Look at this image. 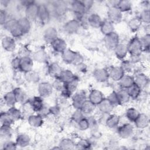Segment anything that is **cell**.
Returning <instances> with one entry per match:
<instances>
[{"label":"cell","instance_id":"12","mask_svg":"<svg viewBox=\"0 0 150 150\" xmlns=\"http://www.w3.org/2000/svg\"><path fill=\"white\" fill-rule=\"evenodd\" d=\"M33 62V60L28 56H23L21 57L19 70L25 73L32 70Z\"/></svg>","mask_w":150,"mask_h":150},{"label":"cell","instance_id":"8","mask_svg":"<svg viewBox=\"0 0 150 150\" xmlns=\"http://www.w3.org/2000/svg\"><path fill=\"white\" fill-rule=\"evenodd\" d=\"M86 100L84 92L82 91L77 92L72 96V105L76 110H80L83 103Z\"/></svg>","mask_w":150,"mask_h":150},{"label":"cell","instance_id":"35","mask_svg":"<svg viewBox=\"0 0 150 150\" xmlns=\"http://www.w3.org/2000/svg\"><path fill=\"white\" fill-rule=\"evenodd\" d=\"M126 90L130 97V98L132 99L137 98L141 92V88L135 83Z\"/></svg>","mask_w":150,"mask_h":150},{"label":"cell","instance_id":"39","mask_svg":"<svg viewBox=\"0 0 150 150\" xmlns=\"http://www.w3.org/2000/svg\"><path fill=\"white\" fill-rule=\"evenodd\" d=\"M96 105L92 103L89 100H86L83 104L80 110L84 114H90L95 110Z\"/></svg>","mask_w":150,"mask_h":150},{"label":"cell","instance_id":"6","mask_svg":"<svg viewBox=\"0 0 150 150\" xmlns=\"http://www.w3.org/2000/svg\"><path fill=\"white\" fill-rule=\"evenodd\" d=\"M39 5L34 1L25 7V17L30 21H34L38 19Z\"/></svg>","mask_w":150,"mask_h":150},{"label":"cell","instance_id":"43","mask_svg":"<svg viewBox=\"0 0 150 150\" xmlns=\"http://www.w3.org/2000/svg\"><path fill=\"white\" fill-rule=\"evenodd\" d=\"M25 74V79L28 82L36 83L38 82L40 80V76L39 73L33 70L29 72L26 73Z\"/></svg>","mask_w":150,"mask_h":150},{"label":"cell","instance_id":"26","mask_svg":"<svg viewBox=\"0 0 150 150\" xmlns=\"http://www.w3.org/2000/svg\"><path fill=\"white\" fill-rule=\"evenodd\" d=\"M48 73L49 74L53 77L57 79L62 71V69L60 65L57 63H52L48 67Z\"/></svg>","mask_w":150,"mask_h":150},{"label":"cell","instance_id":"30","mask_svg":"<svg viewBox=\"0 0 150 150\" xmlns=\"http://www.w3.org/2000/svg\"><path fill=\"white\" fill-rule=\"evenodd\" d=\"M67 11V6L63 2H56L53 5V11L55 15L62 16L64 15Z\"/></svg>","mask_w":150,"mask_h":150},{"label":"cell","instance_id":"15","mask_svg":"<svg viewBox=\"0 0 150 150\" xmlns=\"http://www.w3.org/2000/svg\"><path fill=\"white\" fill-rule=\"evenodd\" d=\"M134 122L137 128L139 129H144L148 126L149 118L146 114L139 113Z\"/></svg>","mask_w":150,"mask_h":150},{"label":"cell","instance_id":"4","mask_svg":"<svg viewBox=\"0 0 150 150\" xmlns=\"http://www.w3.org/2000/svg\"><path fill=\"white\" fill-rule=\"evenodd\" d=\"M108 20L113 24L120 23L122 18V12L117 6H110L107 11Z\"/></svg>","mask_w":150,"mask_h":150},{"label":"cell","instance_id":"55","mask_svg":"<svg viewBox=\"0 0 150 150\" xmlns=\"http://www.w3.org/2000/svg\"><path fill=\"white\" fill-rule=\"evenodd\" d=\"M53 88H55L57 90L62 91L64 88V83L59 80V79H56L55 81L52 84Z\"/></svg>","mask_w":150,"mask_h":150},{"label":"cell","instance_id":"21","mask_svg":"<svg viewBox=\"0 0 150 150\" xmlns=\"http://www.w3.org/2000/svg\"><path fill=\"white\" fill-rule=\"evenodd\" d=\"M2 46L6 51L12 52L15 49L16 43L13 38L5 36L2 39Z\"/></svg>","mask_w":150,"mask_h":150},{"label":"cell","instance_id":"7","mask_svg":"<svg viewBox=\"0 0 150 150\" xmlns=\"http://www.w3.org/2000/svg\"><path fill=\"white\" fill-rule=\"evenodd\" d=\"M53 87L52 84L48 82H42L39 84L38 87V93L42 98L48 97L53 92Z\"/></svg>","mask_w":150,"mask_h":150},{"label":"cell","instance_id":"17","mask_svg":"<svg viewBox=\"0 0 150 150\" xmlns=\"http://www.w3.org/2000/svg\"><path fill=\"white\" fill-rule=\"evenodd\" d=\"M97 105L99 110L105 114L110 113L113 110L114 107L107 98H104Z\"/></svg>","mask_w":150,"mask_h":150},{"label":"cell","instance_id":"41","mask_svg":"<svg viewBox=\"0 0 150 150\" xmlns=\"http://www.w3.org/2000/svg\"><path fill=\"white\" fill-rule=\"evenodd\" d=\"M142 22L138 17L134 18L128 22V27L132 32H137L141 27Z\"/></svg>","mask_w":150,"mask_h":150},{"label":"cell","instance_id":"1","mask_svg":"<svg viewBox=\"0 0 150 150\" xmlns=\"http://www.w3.org/2000/svg\"><path fill=\"white\" fill-rule=\"evenodd\" d=\"M4 26L13 38H19L23 35L22 30L19 26L18 20L15 19H9L4 25Z\"/></svg>","mask_w":150,"mask_h":150},{"label":"cell","instance_id":"27","mask_svg":"<svg viewBox=\"0 0 150 150\" xmlns=\"http://www.w3.org/2000/svg\"><path fill=\"white\" fill-rule=\"evenodd\" d=\"M134 84V77L128 74H124L119 81V84L120 87L124 89H127Z\"/></svg>","mask_w":150,"mask_h":150},{"label":"cell","instance_id":"36","mask_svg":"<svg viewBox=\"0 0 150 150\" xmlns=\"http://www.w3.org/2000/svg\"><path fill=\"white\" fill-rule=\"evenodd\" d=\"M117 94L119 104H124L127 103L130 99V97L126 89L122 88L117 92Z\"/></svg>","mask_w":150,"mask_h":150},{"label":"cell","instance_id":"57","mask_svg":"<svg viewBox=\"0 0 150 150\" xmlns=\"http://www.w3.org/2000/svg\"><path fill=\"white\" fill-rule=\"evenodd\" d=\"M132 63L130 62V60H125L122 62L121 66H120L123 71H130L132 68Z\"/></svg>","mask_w":150,"mask_h":150},{"label":"cell","instance_id":"5","mask_svg":"<svg viewBox=\"0 0 150 150\" xmlns=\"http://www.w3.org/2000/svg\"><path fill=\"white\" fill-rule=\"evenodd\" d=\"M120 38L118 35L113 32L108 35H105L104 42L105 46L108 49H114V48L120 43Z\"/></svg>","mask_w":150,"mask_h":150},{"label":"cell","instance_id":"53","mask_svg":"<svg viewBox=\"0 0 150 150\" xmlns=\"http://www.w3.org/2000/svg\"><path fill=\"white\" fill-rule=\"evenodd\" d=\"M22 108L23 111L27 114H30L32 113L33 112H35L30 100H26L25 102L23 103Z\"/></svg>","mask_w":150,"mask_h":150},{"label":"cell","instance_id":"24","mask_svg":"<svg viewBox=\"0 0 150 150\" xmlns=\"http://www.w3.org/2000/svg\"><path fill=\"white\" fill-rule=\"evenodd\" d=\"M115 54L119 59H123L128 53L127 46L123 43H119L114 49Z\"/></svg>","mask_w":150,"mask_h":150},{"label":"cell","instance_id":"31","mask_svg":"<svg viewBox=\"0 0 150 150\" xmlns=\"http://www.w3.org/2000/svg\"><path fill=\"white\" fill-rule=\"evenodd\" d=\"M30 101L31 102L32 105L35 112H39L44 107L43 101L42 97L40 96L34 97Z\"/></svg>","mask_w":150,"mask_h":150},{"label":"cell","instance_id":"42","mask_svg":"<svg viewBox=\"0 0 150 150\" xmlns=\"http://www.w3.org/2000/svg\"><path fill=\"white\" fill-rule=\"evenodd\" d=\"M75 146V144L73 140L69 138H64L60 141L59 143V147L63 149H73Z\"/></svg>","mask_w":150,"mask_h":150},{"label":"cell","instance_id":"25","mask_svg":"<svg viewBox=\"0 0 150 150\" xmlns=\"http://www.w3.org/2000/svg\"><path fill=\"white\" fill-rule=\"evenodd\" d=\"M76 53L77 52L71 49H67L62 53V59L64 61V62L67 64H73L74 61Z\"/></svg>","mask_w":150,"mask_h":150},{"label":"cell","instance_id":"51","mask_svg":"<svg viewBox=\"0 0 150 150\" xmlns=\"http://www.w3.org/2000/svg\"><path fill=\"white\" fill-rule=\"evenodd\" d=\"M84 118V113L81 111V110H76L71 115L72 120L76 123H78Z\"/></svg>","mask_w":150,"mask_h":150},{"label":"cell","instance_id":"58","mask_svg":"<svg viewBox=\"0 0 150 150\" xmlns=\"http://www.w3.org/2000/svg\"><path fill=\"white\" fill-rule=\"evenodd\" d=\"M17 144L16 142H12V141H8L5 142V144L3 145V149L6 150H12V149H16Z\"/></svg>","mask_w":150,"mask_h":150},{"label":"cell","instance_id":"23","mask_svg":"<svg viewBox=\"0 0 150 150\" xmlns=\"http://www.w3.org/2000/svg\"><path fill=\"white\" fill-rule=\"evenodd\" d=\"M28 121L30 126L35 128H38L42 126L43 123V117L40 114H31L28 117Z\"/></svg>","mask_w":150,"mask_h":150},{"label":"cell","instance_id":"34","mask_svg":"<svg viewBox=\"0 0 150 150\" xmlns=\"http://www.w3.org/2000/svg\"><path fill=\"white\" fill-rule=\"evenodd\" d=\"M74 76L75 75L73 73V72L71 70L66 69L62 70L57 79L62 81L63 83H66L72 80L74 77Z\"/></svg>","mask_w":150,"mask_h":150},{"label":"cell","instance_id":"59","mask_svg":"<svg viewBox=\"0 0 150 150\" xmlns=\"http://www.w3.org/2000/svg\"><path fill=\"white\" fill-rule=\"evenodd\" d=\"M9 19H8V13L5 10L1 9L0 11V23L4 25Z\"/></svg>","mask_w":150,"mask_h":150},{"label":"cell","instance_id":"9","mask_svg":"<svg viewBox=\"0 0 150 150\" xmlns=\"http://www.w3.org/2000/svg\"><path fill=\"white\" fill-rule=\"evenodd\" d=\"M50 12L48 7L45 4L39 5L38 19L42 23H46L49 22Z\"/></svg>","mask_w":150,"mask_h":150},{"label":"cell","instance_id":"47","mask_svg":"<svg viewBox=\"0 0 150 150\" xmlns=\"http://www.w3.org/2000/svg\"><path fill=\"white\" fill-rule=\"evenodd\" d=\"M139 112L134 108H129L126 111L127 118L131 122H134L139 115Z\"/></svg>","mask_w":150,"mask_h":150},{"label":"cell","instance_id":"19","mask_svg":"<svg viewBox=\"0 0 150 150\" xmlns=\"http://www.w3.org/2000/svg\"><path fill=\"white\" fill-rule=\"evenodd\" d=\"M43 37L46 42L51 43L58 38L57 30L54 27H49L45 30Z\"/></svg>","mask_w":150,"mask_h":150},{"label":"cell","instance_id":"3","mask_svg":"<svg viewBox=\"0 0 150 150\" xmlns=\"http://www.w3.org/2000/svg\"><path fill=\"white\" fill-rule=\"evenodd\" d=\"M71 9L76 15V20L80 21L84 16L87 10L82 1H73L71 3Z\"/></svg>","mask_w":150,"mask_h":150},{"label":"cell","instance_id":"10","mask_svg":"<svg viewBox=\"0 0 150 150\" xmlns=\"http://www.w3.org/2000/svg\"><path fill=\"white\" fill-rule=\"evenodd\" d=\"M134 132V127L129 124H124L120 126L118 129V134L119 136L123 139L129 138Z\"/></svg>","mask_w":150,"mask_h":150},{"label":"cell","instance_id":"50","mask_svg":"<svg viewBox=\"0 0 150 150\" xmlns=\"http://www.w3.org/2000/svg\"><path fill=\"white\" fill-rule=\"evenodd\" d=\"M11 125H2L0 129V135L2 138H8L11 135Z\"/></svg>","mask_w":150,"mask_h":150},{"label":"cell","instance_id":"60","mask_svg":"<svg viewBox=\"0 0 150 150\" xmlns=\"http://www.w3.org/2000/svg\"><path fill=\"white\" fill-rule=\"evenodd\" d=\"M83 60H84V59H83V57L82 56V55L81 54H80L79 53H76V57H75V59H74V61L73 62V64L74 65H79L81 63H83Z\"/></svg>","mask_w":150,"mask_h":150},{"label":"cell","instance_id":"37","mask_svg":"<svg viewBox=\"0 0 150 150\" xmlns=\"http://www.w3.org/2000/svg\"><path fill=\"white\" fill-rule=\"evenodd\" d=\"M4 101L5 104H6L8 106L12 107L16 103V97L15 96V94L12 91L7 92L4 96Z\"/></svg>","mask_w":150,"mask_h":150},{"label":"cell","instance_id":"16","mask_svg":"<svg viewBox=\"0 0 150 150\" xmlns=\"http://www.w3.org/2000/svg\"><path fill=\"white\" fill-rule=\"evenodd\" d=\"M50 45L52 49L57 53H62L67 49V44L66 42L63 39L59 38H57L53 40Z\"/></svg>","mask_w":150,"mask_h":150},{"label":"cell","instance_id":"28","mask_svg":"<svg viewBox=\"0 0 150 150\" xmlns=\"http://www.w3.org/2000/svg\"><path fill=\"white\" fill-rule=\"evenodd\" d=\"M18 22L23 34L27 33L29 32L31 28L30 21L29 19L25 16L21 17L18 20Z\"/></svg>","mask_w":150,"mask_h":150},{"label":"cell","instance_id":"32","mask_svg":"<svg viewBox=\"0 0 150 150\" xmlns=\"http://www.w3.org/2000/svg\"><path fill=\"white\" fill-rule=\"evenodd\" d=\"M120 117L116 114H111L108 117L105 121V124L110 128H116L120 122Z\"/></svg>","mask_w":150,"mask_h":150},{"label":"cell","instance_id":"52","mask_svg":"<svg viewBox=\"0 0 150 150\" xmlns=\"http://www.w3.org/2000/svg\"><path fill=\"white\" fill-rule=\"evenodd\" d=\"M76 146L78 149H88L90 148L91 144L88 140L85 139H81L78 142Z\"/></svg>","mask_w":150,"mask_h":150},{"label":"cell","instance_id":"49","mask_svg":"<svg viewBox=\"0 0 150 150\" xmlns=\"http://www.w3.org/2000/svg\"><path fill=\"white\" fill-rule=\"evenodd\" d=\"M141 22L149 24L150 22V11L149 9H144L141 11L138 17Z\"/></svg>","mask_w":150,"mask_h":150},{"label":"cell","instance_id":"20","mask_svg":"<svg viewBox=\"0 0 150 150\" xmlns=\"http://www.w3.org/2000/svg\"><path fill=\"white\" fill-rule=\"evenodd\" d=\"M104 96L103 93L98 90H92L88 96V100L94 105H98L103 99Z\"/></svg>","mask_w":150,"mask_h":150},{"label":"cell","instance_id":"2","mask_svg":"<svg viewBox=\"0 0 150 150\" xmlns=\"http://www.w3.org/2000/svg\"><path fill=\"white\" fill-rule=\"evenodd\" d=\"M127 46L128 52L131 56H139L142 52L141 44L139 38L134 37L130 40Z\"/></svg>","mask_w":150,"mask_h":150},{"label":"cell","instance_id":"63","mask_svg":"<svg viewBox=\"0 0 150 150\" xmlns=\"http://www.w3.org/2000/svg\"><path fill=\"white\" fill-rule=\"evenodd\" d=\"M82 2L83 4V5H84L86 10H88L90 9L92 6L94 4V2L93 1L91 0H86V1H82Z\"/></svg>","mask_w":150,"mask_h":150},{"label":"cell","instance_id":"62","mask_svg":"<svg viewBox=\"0 0 150 150\" xmlns=\"http://www.w3.org/2000/svg\"><path fill=\"white\" fill-rule=\"evenodd\" d=\"M20 62H21V58L20 57H15L12 60V66L14 69H19L20 67Z\"/></svg>","mask_w":150,"mask_h":150},{"label":"cell","instance_id":"29","mask_svg":"<svg viewBox=\"0 0 150 150\" xmlns=\"http://www.w3.org/2000/svg\"><path fill=\"white\" fill-rule=\"evenodd\" d=\"M100 28L101 32L104 35H108V34L114 32V24L112 22H111L110 21H108V19L104 20L103 21L102 24Z\"/></svg>","mask_w":150,"mask_h":150},{"label":"cell","instance_id":"11","mask_svg":"<svg viewBox=\"0 0 150 150\" xmlns=\"http://www.w3.org/2000/svg\"><path fill=\"white\" fill-rule=\"evenodd\" d=\"M80 22L76 19L67 22L63 26L64 31L69 34H74L78 32L80 27Z\"/></svg>","mask_w":150,"mask_h":150},{"label":"cell","instance_id":"46","mask_svg":"<svg viewBox=\"0 0 150 150\" xmlns=\"http://www.w3.org/2000/svg\"><path fill=\"white\" fill-rule=\"evenodd\" d=\"M0 121L2 125H11L14 121L12 120L9 113L7 112H2L0 115Z\"/></svg>","mask_w":150,"mask_h":150},{"label":"cell","instance_id":"44","mask_svg":"<svg viewBox=\"0 0 150 150\" xmlns=\"http://www.w3.org/2000/svg\"><path fill=\"white\" fill-rule=\"evenodd\" d=\"M140 42L141 44L142 51L148 52L149 49L150 44V35L149 33L145 34L144 36L139 38Z\"/></svg>","mask_w":150,"mask_h":150},{"label":"cell","instance_id":"22","mask_svg":"<svg viewBox=\"0 0 150 150\" xmlns=\"http://www.w3.org/2000/svg\"><path fill=\"white\" fill-rule=\"evenodd\" d=\"M134 83L138 86L141 89L146 87L149 83L148 77L144 73H139L134 77Z\"/></svg>","mask_w":150,"mask_h":150},{"label":"cell","instance_id":"33","mask_svg":"<svg viewBox=\"0 0 150 150\" xmlns=\"http://www.w3.org/2000/svg\"><path fill=\"white\" fill-rule=\"evenodd\" d=\"M30 141V139L28 135L25 134H21L17 136L15 142L19 146L25 147L29 144Z\"/></svg>","mask_w":150,"mask_h":150},{"label":"cell","instance_id":"54","mask_svg":"<svg viewBox=\"0 0 150 150\" xmlns=\"http://www.w3.org/2000/svg\"><path fill=\"white\" fill-rule=\"evenodd\" d=\"M77 124L79 128L81 131H84L89 128V122L87 118H84Z\"/></svg>","mask_w":150,"mask_h":150},{"label":"cell","instance_id":"40","mask_svg":"<svg viewBox=\"0 0 150 150\" xmlns=\"http://www.w3.org/2000/svg\"><path fill=\"white\" fill-rule=\"evenodd\" d=\"M117 7L122 12H128L132 8V3L128 0H122L119 1Z\"/></svg>","mask_w":150,"mask_h":150},{"label":"cell","instance_id":"56","mask_svg":"<svg viewBox=\"0 0 150 150\" xmlns=\"http://www.w3.org/2000/svg\"><path fill=\"white\" fill-rule=\"evenodd\" d=\"M107 98L112 104V105L114 106L119 104L118 97H117L116 91H112V93H111L107 97Z\"/></svg>","mask_w":150,"mask_h":150},{"label":"cell","instance_id":"18","mask_svg":"<svg viewBox=\"0 0 150 150\" xmlns=\"http://www.w3.org/2000/svg\"><path fill=\"white\" fill-rule=\"evenodd\" d=\"M108 73L109 77L115 81H119L125 74L124 71L120 66L112 67Z\"/></svg>","mask_w":150,"mask_h":150},{"label":"cell","instance_id":"45","mask_svg":"<svg viewBox=\"0 0 150 150\" xmlns=\"http://www.w3.org/2000/svg\"><path fill=\"white\" fill-rule=\"evenodd\" d=\"M8 112L9 113V114L14 121L19 120L22 117L21 111L19 109L15 107L14 106L11 107L8 110Z\"/></svg>","mask_w":150,"mask_h":150},{"label":"cell","instance_id":"13","mask_svg":"<svg viewBox=\"0 0 150 150\" xmlns=\"http://www.w3.org/2000/svg\"><path fill=\"white\" fill-rule=\"evenodd\" d=\"M103 21L100 16L96 13H91L87 17V24L94 28H100Z\"/></svg>","mask_w":150,"mask_h":150},{"label":"cell","instance_id":"14","mask_svg":"<svg viewBox=\"0 0 150 150\" xmlns=\"http://www.w3.org/2000/svg\"><path fill=\"white\" fill-rule=\"evenodd\" d=\"M93 76L97 81L101 83L106 81L110 77L108 71L103 68L96 69L93 72Z\"/></svg>","mask_w":150,"mask_h":150},{"label":"cell","instance_id":"48","mask_svg":"<svg viewBox=\"0 0 150 150\" xmlns=\"http://www.w3.org/2000/svg\"><path fill=\"white\" fill-rule=\"evenodd\" d=\"M33 59L38 62L42 63L46 60V53L43 50H39L36 51L33 54Z\"/></svg>","mask_w":150,"mask_h":150},{"label":"cell","instance_id":"38","mask_svg":"<svg viewBox=\"0 0 150 150\" xmlns=\"http://www.w3.org/2000/svg\"><path fill=\"white\" fill-rule=\"evenodd\" d=\"M17 103H23L26 101V93L21 88L17 87L15 88L13 90Z\"/></svg>","mask_w":150,"mask_h":150},{"label":"cell","instance_id":"61","mask_svg":"<svg viewBox=\"0 0 150 150\" xmlns=\"http://www.w3.org/2000/svg\"><path fill=\"white\" fill-rule=\"evenodd\" d=\"M49 108V112L51 114L54 115H57L60 111V107L57 105H53Z\"/></svg>","mask_w":150,"mask_h":150}]
</instances>
